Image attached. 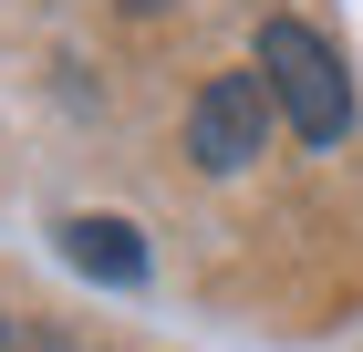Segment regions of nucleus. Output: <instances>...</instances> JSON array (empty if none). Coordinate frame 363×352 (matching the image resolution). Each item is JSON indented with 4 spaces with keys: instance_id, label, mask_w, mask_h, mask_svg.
Returning <instances> with one entry per match:
<instances>
[{
    "instance_id": "1",
    "label": "nucleus",
    "mask_w": 363,
    "mask_h": 352,
    "mask_svg": "<svg viewBox=\"0 0 363 352\" xmlns=\"http://www.w3.org/2000/svg\"><path fill=\"white\" fill-rule=\"evenodd\" d=\"M259 83H270V104L291 114V135H301V145H342V135H353V83H342V52H333L311 21H291V11L259 21Z\"/></svg>"
},
{
    "instance_id": "2",
    "label": "nucleus",
    "mask_w": 363,
    "mask_h": 352,
    "mask_svg": "<svg viewBox=\"0 0 363 352\" xmlns=\"http://www.w3.org/2000/svg\"><path fill=\"white\" fill-rule=\"evenodd\" d=\"M270 114L280 104H270V83H259V62H250V73H218L187 104V156L208 166V176H239V166L259 156V135H270Z\"/></svg>"
},
{
    "instance_id": "3",
    "label": "nucleus",
    "mask_w": 363,
    "mask_h": 352,
    "mask_svg": "<svg viewBox=\"0 0 363 352\" xmlns=\"http://www.w3.org/2000/svg\"><path fill=\"white\" fill-rule=\"evenodd\" d=\"M62 259L84 280H104V290H135L145 280V239L125 228V217H62Z\"/></svg>"
},
{
    "instance_id": "4",
    "label": "nucleus",
    "mask_w": 363,
    "mask_h": 352,
    "mask_svg": "<svg viewBox=\"0 0 363 352\" xmlns=\"http://www.w3.org/2000/svg\"><path fill=\"white\" fill-rule=\"evenodd\" d=\"M0 352H62V331H42V322H0Z\"/></svg>"
}]
</instances>
